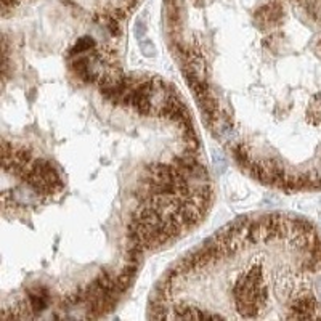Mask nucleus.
I'll return each instance as SVG.
<instances>
[{"label":"nucleus","mask_w":321,"mask_h":321,"mask_svg":"<svg viewBox=\"0 0 321 321\" xmlns=\"http://www.w3.org/2000/svg\"><path fill=\"white\" fill-rule=\"evenodd\" d=\"M28 304L30 312L40 313L50 305V292L47 288L44 286H37L34 289H30L28 292Z\"/></svg>","instance_id":"obj_1"},{"label":"nucleus","mask_w":321,"mask_h":321,"mask_svg":"<svg viewBox=\"0 0 321 321\" xmlns=\"http://www.w3.org/2000/svg\"><path fill=\"white\" fill-rule=\"evenodd\" d=\"M96 47V42L94 37H90V36H86V37H80V39H78V42L74 44V47L68 52V56L66 60H71L74 56H78V55H84V53H88L92 50H95Z\"/></svg>","instance_id":"obj_3"},{"label":"nucleus","mask_w":321,"mask_h":321,"mask_svg":"<svg viewBox=\"0 0 321 321\" xmlns=\"http://www.w3.org/2000/svg\"><path fill=\"white\" fill-rule=\"evenodd\" d=\"M257 22L260 24L262 28L265 26H272V24H276V22L281 21L282 18V12L278 4H268V5H264L260 8L257 10Z\"/></svg>","instance_id":"obj_2"},{"label":"nucleus","mask_w":321,"mask_h":321,"mask_svg":"<svg viewBox=\"0 0 321 321\" xmlns=\"http://www.w3.org/2000/svg\"><path fill=\"white\" fill-rule=\"evenodd\" d=\"M140 50H142L143 55H144V56H148V58L154 56V52H156L154 44H152L151 40H148V39L140 40Z\"/></svg>","instance_id":"obj_5"},{"label":"nucleus","mask_w":321,"mask_h":321,"mask_svg":"<svg viewBox=\"0 0 321 321\" xmlns=\"http://www.w3.org/2000/svg\"><path fill=\"white\" fill-rule=\"evenodd\" d=\"M144 34H146V26H144V22L142 20L136 21V24H135V36H136V39H143Z\"/></svg>","instance_id":"obj_6"},{"label":"nucleus","mask_w":321,"mask_h":321,"mask_svg":"<svg viewBox=\"0 0 321 321\" xmlns=\"http://www.w3.org/2000/svg\"><path fill=\"white\" fill-rule=\"evenodd\" d=\"M318 170H320V174H321V167H320V169H318Z\"/></svg>","instance_id":"obj_7"},{"label":"nucleus","mask_w":321,"mask_h":321,"mask_svg":"<svg viewBox=\"0 0 321 321\" xmlns=\"http://www.w3.org/2000/svg\"><path fill=\"white\" fill-rule=\"evenodd\" d=\"M299 4L313 20L321 21V0H299Z\"/></svg>","instance_id":"obj_4"}]
</instances>
